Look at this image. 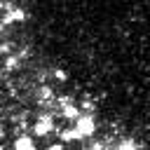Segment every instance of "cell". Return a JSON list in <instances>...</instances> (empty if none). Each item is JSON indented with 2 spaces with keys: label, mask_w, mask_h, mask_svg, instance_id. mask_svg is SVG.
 <instances>
[{
  "label": "cell",
  "mask_w": 150,
  "mask_h": 150,
  "mask_svg": "<svg viewBox=\"0 0 150 150\" xmlns=\"http://www.w3.org/2000/svg\"><path fill=\"white\" fill-rule=\"evenodd\" d=\"M47 150H63V145H61V143H56V145H49Z\"/></svg>",
  "instance_id": "ba28073f"
},
{
  "label": "cell",
  "mask_w": 150,
  "mask_h": 150,
  "mask_svg": "<svg viewBox=\"0 0 150 150\" xmlns=\"http://www.w3.org/2000/svg\"><path fill=\"white\" fill-rule=\"evenodd\" d=\"M21 16H23V12L21 9H14V12L7 14V21H21Z\"/></svg>",
  "instance_id": "8992f818"
},
{
  "label": "cell",
  "mask_w": 150,
  "mask_h": 150,
  "mask_svg": "<svg viewBox=\"0 0 150 150\" xmlns=\"http://www.w3.org/2000/svg\"><path fill=\"white\" fill-rule=\"evenodd\" d=\"M63 117H68V120H77V117H80V112H77V108H75V105L63 103Z\"/></svg>",
  "instance_id": "5b68a950"
},
{
  "label": "cell",
  "mask_w": 150,
  "mask_h": 150,
  "mask_svg": "<svg viewBox=\"0 0 150 150\" xmlns=\"http://www.w3.org/2000/svg\"><path fill=\"white\" fill-rule=\"evenodd\" d=\"M117 150H136V145L131 143V141H124V143H120V148Z\"/></svg>",
  "instance_id": "52a82bcc"
},
{
  "label": "cell",
  "mask_w": 150,
  "mask_h": 150,
  "mask_svg": "<svg viewBox=\"0 0 150 150\" xmlns=\"http://www.w3.org/2000/svg\"><path fill=\"white\" fill-rule=\"evenodd\" d=\"M14 150H35V143L30 136H19L14 141Z\"/></svg>",
  "instance_id": "3957f363"
},
{
  "label": "cell",
  "mask_w": 150,
  "mask_h": 150,
  "mask_svg": "<svg viewBox=\"0 0 150 150\" xmlns=\"http://www.w3.org/2000/svg\"><path fill=\"white\" fill-rule=\"evenodd\" d=\"M52 129H54L52 117H40V120L35 122V134H38V136H47Z\"/></svg>",
  "instance_id": "7a4b0ae2"
},
{
  "label": "cell",
  "mask_w": 150,
  "mask_h": 150,
  "mask_svg": "<svg viewBox=\"0 0 150 150\" xmlns=\"http://www.w3.org/2000/svg\"><path fill=\"white\" fill-rule=\"evenodd\" d=\"M61 138H63V141H80L82 134H80L75 127H70V129H63V131H61Z\"/></svg>",
  "instance_id": "277c9868"
},
{
  "label": "cell",
  "mask_w": 150,
  "mask_h": 150,
  "mask_svg": "<svg viewBox=\"0 0 150 150\" xmlns=\"http://www.w3.org/2000/svg\"><path fill=\"white\" fill-rule=\"evenodd\" d=\"M75 129H77V131L82 134V138H84V136H91V134H94L96 122H94L91 115H80V117L75 120Z\"/></svg>",
  "instance_id": "6da1fadb"
}]
</instances>
